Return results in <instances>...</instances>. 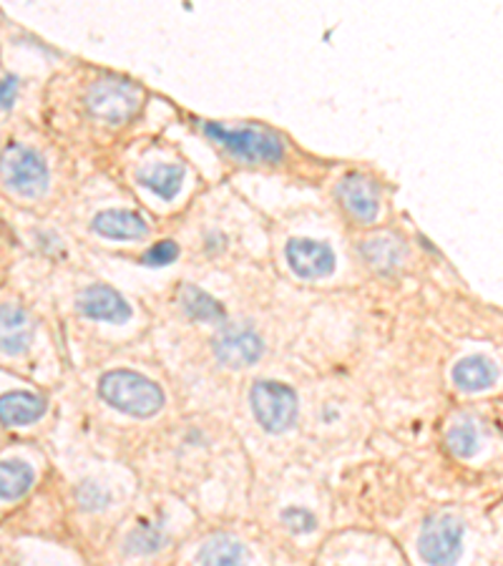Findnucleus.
Returning a JSON list of instances; mask_svg holds the SVG:
<instances>
[{"mask_svg":"<svg viewBox=\"0 0 503 566\" xmlns=\"http://www.w3.org/2000/svg\"><path fill=\"white\" fill-rule=\"evenodd\" d=\"M335 197L360 222H375L378 209H381V189L368 174L352 172L342 176L335 187Z\"/></svg>","mask_w":503,"mask_h":566,"instance_id":"obj_8","label":"nucleus"},{"mask_svg":"<svg viewBox=\"0 0 503 566\" xmlns=\"http://www.w3.org/2000/svg\"><path fill=\"white\" fill-rule=\"evenodd\" d=\"M0 176L23 197H41L48 189V166L33 149L23 144L6 146L0 154Z\"/></svg>","mask_w":503,"mask_h":566,"instance_id":"obj_5","label":"nucleus"},{"mask_svg":"<svg viewBox=\"0 0 503 566\" xmlns=\"http://www.w3.org/2000/svg\"><path fill=\"white\" fill-rule=\"evenodd\" d=\"M264 342L252 327L227 325L215 338V356L229 368L254 366L262 358Z\"/></svg>","mask_w":503,"mask_h":566,"instance_id":"obj_7","label":"nucleus"},{"mask_svg":"<svg viewBox=\"0 0 503 566\" xmlns=\"http://www.w3.org/2000/svg\"><path fill=\"white\" fill-rule=\"evenodd\" d=\"M176 258H179V244L172 240H162L149 247L141 262H144L146 268H166V264H172Z\"/></svg>","mask_w":503,"mask_h":566,"instance_id":"obj_21","label":"nucleus"},{"mask_svg":"<svg viewBox=\"0 0 503 566\" xmlns=\"http://www.w3.org/2000/svg\"><path fill=\"white\" fill-rule=\"evenodd\" d=\"M99 391L111 409L134 418H152L164 405L162 388L134 370H111L101 378Z\"/></svg>","mask_w":503,"mask_h":566,"instance_id":"obj_1","label":"nucleus"},{"mask_svg":"<svg viewBox=\"0 0 503 566\" xmlns=\"http://www.w3.org/2000/svg\"><path fill=\"white\" fill-rule=\"evenodd\" d=\"M499 370L489 358L473 356L463 358L453 368V383L461 388V391H486L493 383H496Z\"/></svg>","mask_w":503,"mask_h":566,"instance_id":"obj_14","label":"nucleus"},{"mask_svg":"<svg viewBox=\"0 0 503 566\" xmlns=\"http://www.w3.org/2000/svg\"><path fill=\"white\" fill-rule=\"evenodd\" d=\"M205 134L225 146L227 152L244 159L252 164H275L285 154V144L277 134L262 127H244V129H227L217 121H201Z\"/></svg>","mask_w":503,"mask_h":566,"instance_id":"obj_2","label":"nucleus"},{"mask_svg":"<svg viewBox=\"0 0 503 566\" xmlns=\"http://www.w3.org/2000/svg\"><path fill=\"white\" fill-rule=\"evenodd\" d=\"M418 552L430 566H453L463 552V524L453 516H436L423 526Z\"/></svg>","mask_w":503,"mask_h":566,"instance_id":"obj_6","label":"nucleus"},{"mask_svg":"<svg viewBox=\"0 0 503 566\" xmlns=\"http://www.w3.org/2000/svg\"><path fill=\"white\" fill-rule=\"evenodd\" d=\"M282 521H285V524L293 529L295 534H310V532H315V526H317L315 516L305 509H287L285 514H282Z\"/></svg>","mask_w":503,"mask_h":566,"instance_id":"obj_22","label":"nucleus"},{"mask_svg":"<svg viewBox=\"0 0 503 566\" xmlns=\"http://www.w3.org/2000/svg\"><path fill=\"white\" fill-rule=\"evenodd\" d=\"M287 262L295 275L305 280L325 277L335 270V252L330 244L315 240H289L287 242Z\"/></svg>","mask_w":503,"mask_h":566,"instance_id":"obj_9","label":"nucleus"},{"mask_svg":"<svg viewBox=\"0 0 503 566\" xmlns=\"http://www.w3.org/2000/svg\"><path fill=\"white\" fill-rule=\"evenodd\" d=\"M363 254L373 268L393 270L401 264L403 244L398 240H393V237H378V240H370L363 244Z\"/></svg>","mask_w":503,"mask_h":566,"instance_id":"obj_19","label":"nucleus"},{"mask_svg":"<svg viewBox=\"0 0 503 566\" xmlns=\"http://www.w3.org/2000/svg\"><path fill=\"white\" fill-rule=\"evenodd\" d=\"M201 566H244V549L240 542L229 536H211L209 542L201 546L199 554Z\"/></svg>","mask_w":503,"mask_h":566,"instance_id":"obj_18","label":"nucleus"},{"mask_svg":"<svg viewBox=\"0 0 503 566\" xmlns=\"http://www.w3.org/2000/svg\"><path fill=\"white\" fill-rule=\"evenodd\" d=\"M33 340V320L23 307L0 305V352L21 356Z\"/></svg>","mask_w":503,"mask_h":566,"instance_id":"obj_11","label":"nucleus"},{"mask_svg":"<svg viewBox=\"0 0 503 566\" xmlns=\"http://www.w3.org/2000/svg\"><path fill=\"white\" fill-rule=\"evenodd\" d=\"M33 468L25 461H0V499L15 501L31 491Z\"/></svg>","mask_w":503,"mask_h":566,"instance_id":"obj_17","label":"nucleus"},{"mask_svg":"<svg viewBox=\"0 0 503 566\" xmlns=\"http://www.w3.org/2000/svg\"><path fill=\"white\" fill-rule=\"evenodd\" d=\"M78 309L91 320L103 323H127L131 317V307L117 290L109 285H91L78 295Z\"/></svg>","mask_w":503,"mask_h":566,"instance_id":"obj_10","label":"nucleus"},{"mask_svg":"<svg viewBox=\"0 0 503 566\" xmlns=\"http://www.w3.org/2000/svg\"><path fill=\"white\" fill-rule=\"evenodd\" d=\"M94 229L109 240H141L146 235V222L136 211L106 209L94 217Z\"/></svg>","mask_w":503,"mask_h":566,"instance_id":"obj_13","label":"nucleus"},{"mask_svg":"<svg viewBox=\"0 0 503 566\" xmlns=\"http://www.w3.org/2000/svg\"><path fill=\"white\" fill-rule=\"evenodd\" d=\"M15 91H18V78L8 76L0 81V109H11L15 101Z\"/></svg>","mask_w":503,"mask_h":566,"instance_id":"obj_23","label":"nucleus"},{"mask_svg":"<svg viewBox=\"0 0 503 566\" xmlns=\"http://www.w3.org/2000/svg\"><path fill=\"white\" fill-rule=\"evenodd\" d=\"M141 101H144V91L136 84L123 81V78H101L86 94L88 113L106 127H121V123L134 119Z\"/></svg>","mask_w":503,"mask_h":566,"instance_id":"obj_3","label":"nucleus"},{"mask_svg":"<svg viewBox=\"0 0 503 566\" xmlns=\"http://www.w3.org/2000/svg\"><path fill=\"white\" fill-rule=\"evenodd\" d=\"M46 413V401L41 395L11 391L0 395V423L3 426H31Z\"/></svg>","mask_w":503,"mask_h":566,"instance_id":"obj_12","label":"nucleus"},{"mask_svg":"<svg viewBox=\"0 0 503 566\" xmlns=\"http://www.w3.org/2000/svg\"><path fill=\"white\" fill-rule=\"evenodd\" d=\"M448 448L453 450L458 458H471L479 450V433L471 423H458L448 433Z\"/></svg>","mask_w":503,"mask_h":566,"instance_id":"obj_20","label":"nucleus"},{"mask_svg":"<svg viewBox=\"0 0 503 566\" xmlns=\"http://www.w3.org/2000/svg\"><path fill=\"white\" fill-rule=\"evenodd\" d=\"M139 182L146 189L156 192L162 199H174L184 184V166L179 164H149L139 170Z\"/></svg>","mask_w":503,"mask_h":566,"instance_id":"obj_15","label":"nucleus"},{"mask_svg":"<svg viewBox=\"0 0 503 566\" xmlns=\"http://www.w3.org/2000/svg\"><path fill=\"white\" fill-rule=\"evenodd\" d=\"M179 303L182 309L187 313L192 320L199 323H222L225 320V305H219L215 297L207 295L205 290L194 287V285H184L179 292Z\"/></svg>","mask_w":503,"mask_h":566,"instance_id":"obj_16","label":"nucleus"},{"mask_svg":"<svg viewBox=\"0 0 503 566\" xmlns=\"http://www.w3.org/2000/svg\"><path fill=\"white\" fill-rule=\"evenodd\" d=\"M252 413L267 433H282L297 418V395L293 388L277 380H260L250 393Z\"/></svg>","mask_w":503,"mask_h":566,"instance_id":"obj_4","label":"nucleus"}]
</instances>
